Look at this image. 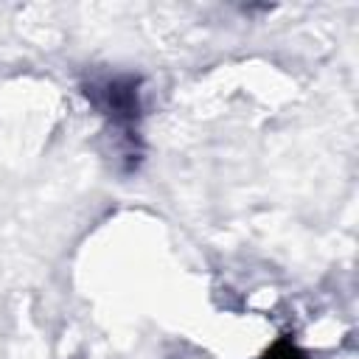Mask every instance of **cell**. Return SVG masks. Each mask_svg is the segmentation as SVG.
I'll list each match as a JSON object with an SVG mask.
<instances>
[{
    "mask_svg": "<svg viewBox=\"0 0 359 359\" xmlns=\"http://www.w3.org/2000/svg\"><path fill=\"white\" fill-rule=\"evenodd\" d=\"M84 95L107 118V123L118 132V143L123 149L126 168H135L140 154H143V143H140V115H143L140 79L129 76V73L101 76V79H93L84 84Z\"/></svg>",
    "mask_w": 359,
    "mask_h": 359,
    "instance_id": "obj_1",
    "label": "cell"
},
{
    "mask_svg": "<svg viewBox=\"0 0 359 359\" xmlns=\"http://www.w3.org/2000/svg\"><path fill=\"white\" fill-rule=\"evenodd\" d=\"M261 359H309V353L292 337H280L261 353Z\"/></svg>",
    "mask_w": 359,
    "mask_h": 359,
    "instance_id": "obj_2",
    "label": "cell"
}]
</instances>
